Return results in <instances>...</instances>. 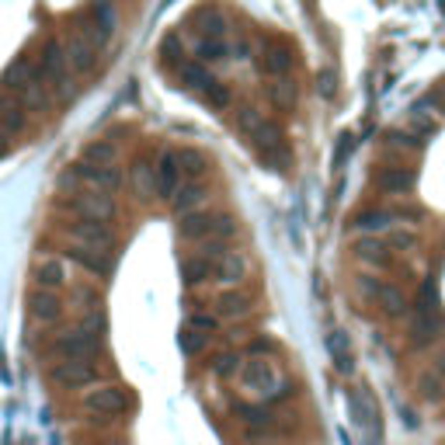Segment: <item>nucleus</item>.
<instances>
[{"mask_svg":"<svg viewBox=\"0 0 445 445\" xmlns=\"http://www.w3.org/2000/svg\"><path fill=\"white\" fill-rule=\"evenodd\" d=\"M35 70H39V80H46V87L56 84L59 77H66V53H63V46L56 39H49L42 46V53L35 59Z\"/></svg>","mask_w":445,"mask_h":445,"instance_id":"obj_9","label":"nucleus"},{"mask_svg":"<svg viewBox=\"0 0 445 445\" xmlns=\"http://www.w3.org/2000/svg\"><path fill=\"white\" fill-rule=\"evenodd\" d=\"M74 174H77L84 184H91L94 191H105V195H115L119 191V184H122V171L111 164V167H94V164H80L74 167Z\"/></svg>","mask_w":445,"mask_h":445,"instance_id":"obj_10","label":"nucleus"},{"mask_svg":"<svg viewBox=\"0 0 445 445\" xmlns=\"http://www.w3.org/2000/svg\"><path fill=\"white\" fill-rule=\"evenodd\" d=\"M351 226L355 230H383V226H390V216L386 212H362V216H355Z\"/></svg>","mask_w":445,"mask_h":445,"instance_id":"obj_36","label":"nucleus"},{"mask_svg":"<svg viewBox=\"0 0 445 445\" xmlns=\"http://www.w3.org/2000/svg\"><path fill=\"white\" fill-rule=\"evenodd\" d=\"M84 411L91 414H105V418H119L129 411V393L122 386H94L84 393Z\"/></svg>","mask_w":445,"mask_h":445,"instance_id":"obj_4","label":"nucleus"},{"mask_svg":"<svg viewBox=\"0 0 445 445\" xmlns=\"http://www.w3.org/2000/svg\"><path fill=\"white\" fill-rule=\"evenodd\" d=\"M209 275H212V261L202 258V254H191V258L181 261V279L188 286H199V282H206Z\"/></svg>","mask_w":445,"mask_h":445,"instance_id":"obj_30","label":"nucleus"},{"mask_svg":"<svg viewBox=\"0 0 445 445\" xmlns=\"http://www.w3.org/2000/svg\"><path fill=\"white\" fill-rule=\"evenodd\" d=\"M369 292L379 299V306H383V310H386L390 316H400L404 310H407V299H404V292H400V289L383 286V282H376V286L369 282Z\"/></svg>","mask_w":445,"mask_h":445,"instance_id":"obj_25","label":"nucleus"},{"mask_svg":"<svg viewBox=\"0 0 445 445\" xmlns=\"http://www.w3.org/2000/svg\"><path fill=\"white\" fill-rule=\"evenodd\" d=\"M70 236L84 247H94V251H108L115 244V230H108V223H94V219L70 223Z\"/></svg>","mask_w":445,"mask_h":445,"instance_id":"obj_8","label":"nucleus"},{"mask_svg":"<svg viewBox=\"0 0 445 445\" xmlns=\"http://www.w3.org/2000/svg\"><path fill=\"white\" fill-rule=\"evenodd\" d=\"M212 372H216V376H223V379H226V376H234V372H236V355H234V351L219 355V359H216V366H212Z\"/></svg>","mask_w":445,"mask_h":445,"instance_id":"obj_41","label":"nucleus"},{"mask_svg":"<svg viewBox=\"0 0 445 445\" xmlns=\"http://www.w3.org/2000/svg\"><path fill=\"white\" fill-rule=\"evenodd\" d=\"M236 126H240V132L258 146V150H271V146H279L282 143V132H279V126L275 122H268L258 108H244L240 115H236Z\"/></svg>","mask_w":445,"mask_h":445,"instance_id":"obj_3","label":"nucleus"},{"mask_svg":"<svg viewBox=\"0 0 445 445\" xmlns=\"http://www.w3.org/2000/svg\"><path fill=\"white\" fill-rule=\"evenodd\" d=\"M212 279H216L219 286L236 289L244 279H247V258H244L240 251H226L219 261L212 264Z\"/></svg>","mask_w":445,"mask_h":445,"instance_id":"obj_13","label":"nucleus"},{"mask_svg":"<svg viewBox=\"0 0 445 445\" xmlns=\"http://www.w3.org/2000/svg\"><path fill=\"white\" fill-rule=\"evenodd\" d=\"M348 407H351V418L359 428H369L376 439H379V407H376V400H372V393L366 386H359V390H351L348 396Z\"/></svg>","mask_w":445,"mask_h":445,"instance_id":"obj_11","label":"nucleus"},{"mask_svg":"<svg viewBox=\"0 0 445 445\" xmlns=\"http://www.w3.org/2000/svg\"><path fill=\"white\" fill-rule=\"evenodd\" d=\"M56 351H59L63 359H74V362H91V359L101 351V338H94V334L84 331V327H74V331H66L63 338L56 341Z\"/></svg>","mask_w":445,"mask_h":445,"instance_id":"obj_5","label":"nucleus"},{"mask_svg":"<svg viewBox=\"0 0 445 445\" xmlns=\"http://www.w3.org/2000/svg\"><path fill=\"white\" fill-rule=\"evenodd\" d=\"M195 25L202 28V39L226 42V18H223L219 11H199V14H195Z\"/></svg>","mask_w":445,"mask_h":445,"instance_id":"obj_28","label":"nucleus"},{"mask_svg":"<svg viewBox=\"0 0 445 445\" xmlns=\"http://www.w3.org/2000/svg\"><path fill=\"white\" fill-rule=\"evenodd\" d=\"M216 310H219V316H244L251 310V296L244 289H223L216 299Z\"/></svg>","mask_w":445,"mask_h":445,"instance_id":"obj_24","label":"nucleus"},{"mask_svg":"<svg viewBox=\"0 0 445 445\" xmlns=\"http://www.w3.org/2000/svg\"><path fill=\"white\" fill-rule=\"evenodd\" d=\"M129 184L139 202H154V199H157V171H154V164L136 160L129 167Z\"/></svg>","mask_w":445,"mask_h":445,"instance_id":"obj_16","label":"nucleus"},{"mask_svg":"<svg viewBox=\"0 0 445 445\" xmlns=\"http://www.w3.org/2000/svg\"><path fill=\"white\" fill-rule=\"evenodd\" d=\"M206 101H209V105H216V108H226V105H230V91H226V87L216 80L209 91H206Z\"/></svg>","mask_w":445,"mask_h":445,"instance_id":"obj_40","label":"nucleus"},{"mask_svg":"<svg viewBox=\"0 0 445 445\" xmlns=\"http://www.w3.org/2000/svg\"><path fill=\"white\" fill-rule=\"evenodd\" d=\"M178 234L188 244H206V240L234 236L236 223H234V216H223V212H191V216H181Z\"/></svg>","mask_w":445,"mask_h":445,"instance_id":"obj_1","label":"nucleus"},{"mask_svg":"<svg viewBox=\"0 0 445 445\" xmlns=\"http://www.w3.org/2000/svg\"><path fill=\"white\" fill-rule=\"evenodd\" d=\"M230 56V46L219 39H199V59L202 63H223Z\"/></svg>","mask_w":445,"mask_h":445,"instance_id":"obj_33","label":"nucleus"},{"mask_svg":"<svg viewBox=\"0 0 445 445\" xmlns=\"http://www.w3.org/2000/svg\"><path fill=\"white\" fill-rule=\"evenodd\" d=\"M418 386H421V396H424V400H439V396H442V379H439V376H431V372H424V376H421Z\"/></svg>","mask_w":445,"mask_h":445,"instance_id":"obj_38","label":"nucleus"},{"mask_svg":"<svg viewBox=\"0 0 445 445\" xmlns=\"http://www.w3.org/2000/svg\"><path fill=\"white\" fill-rule=\"evenodd\" d=\"M206 199H209V191L202 188V184H181L178 191H174V199H171V209L178 212V216H191V212H199L206 206Z\"/></svg>","mask_w":445,"mask_h":445,"instance_id":"obj_18","label":"nucleus"},{"mask_svg":"<svg viewBox=\"0 0 445 445\" xmlns=\"http://www.w3.org/2000/svg\"><path fill=\"white\" fill-rule=\"evenodd\" d=\"M157 199H174V191L181 188V167L174 150H160L157 157Z\"/></svg>","mask_w":445,"mask_h":445,"instance_id":"obj_12","label":"nucleus"},{"mask_svg":"<svg viewBox=\"0 0 445 445\" xmlns=\"http://www.w3.org/2000/svg\"><path fill=\"white\" fill-rule=\"evenodd\" d=\"M70 258H74L80 268L94 271V275H108V271H111V258H108V251H94V247L74 244V247H70Z\"/></svg>","mask_w":445,"mask_h":445,"instance_id":"obj_19","label":"nucleus"},{"mask_svg":"<svg viewBox=\"0 0 445 445\" xmlns=\"http://www.w3.org/2000/svg\"><path fill=\"white\" fill-rule=\"evenodd\" d=\"M236 414H240V421H251V424H264L268 421V414L261 407H236Z\"/></svg>","mask_w":445,"mask_h":445,"instance_id":"obj_42","label":"nucleus"},{"mask_svg":"<svg viewBox=\"0 0 445 445\" xmlns=\"http://www.w3.org/2000/svg\"><path fill=\"white\" fill-rule=\"evenodd\" d=\"M202 348H206V334H199V331L184 327V331H181V351H184V355H199Z\"/></svg>","mask_w":445,"mask_h":445,"instance_id":"obj_37","label":"nucleus"},{"mask_svg":"<svg viewBox=\"0 0 445 445\" xmlns=\"http://www.w3.org/2000/svg\"><path fill=\"white\" fill-rule=\"evenodd\" d=\"M320 94H324V98H331V94H334V74H331V70H324V74H320Z\"/></svg>","mask_w":445,"mask_h":445,"instance_id":"obj_44","label":"nucleus"},{"mask_svg":"<svg viewBox=\"0 0 445 445\" xmlns=\"http://www.w3.org/2000/svg\"><path fill=\"white\" fill-rule=\"evenodd\" d=\"M28 316H35L39 324H53L63 316V299H59V292H42V289H35L31 296H28Z\"/></svg>","mask_w":445,"mask_h":445,"instance_id":"obj_14","label":"nucleus"},{"mask_svg":"<svg viewBox=\"0 0 445 445\" xmlns=\"http://www.w3.org/2000/svg\"><path fill=\"white\" fill-rule=\"evenodd\" d=\"M268 94H271V101H275L279 108H292V105H296V84H289L286 77L275 80V84L268 87Z\"/></svg>","mask_w":445,"mask_h":445,"instance_id":"obj_35","label":"nucleus"},{"mask_svg":"<svg viewBox=\"0 0 445 445\" xmlns=\"http://www.w3.org/2000/svg\"><path fill=\"white\" fill-rule=\"evenodd\" d=\"M411 184H414V174L404 171V167H383V171L376 174V188H379V191H390V195L407 191Z\"/></svg>","mask_w":445,"mask_h":445,"instance_id":"obj_23","label":"nucleus"},{"mask_svg":"<svg viewBox=\"0 0 445 445\" xmlns=\"http://www.w3.org/2000/svg\"><path fill=\"white\" fill-rule=\"evenodd\" d=\"M261 70L264 74H271V77H286L289 70H292V53H289L286 46L268 42L261 49Z\"/></svg>","mask_w":445,"mask_h":445,"instance_id":"obj_22","label":"nucleus"},{"mask_svg":"<svg viewBox=\"0 0 445 445\" xmlns=\"http://www.w3.org/2000/svg\"><path fill=\"white\" fill-rule=\"evenodd\" d=\"M359 258L362 261H372V264H386L390 261V254H386V244H379V240H359Z\"/></svg>","mask_w":445,"mask_h":445,"instance_id":"obj_34","label":"nucleus"},{"mask_svg":"<svg viewBox=\"0 0 445 445\" xmlns=\"http://www.w3.org/2000/svg\"><path fill=\"white\" fill-rule=\"evenodd\" d=\"M63 53H66V66L77 70V74L94 66V46H91L87 39H80V35H74V39L63 46Z\"/></svg>","mask_w":445,"mask_h":445,"instance_id":"obj_20","label":"nucleus"},{"mask_svg":"<svg viewBox=\"0 0 445 445\" xmlns=\"http://www.w3.org/2000/svg\"><path fill=\"white\" fill-rule=\"evenodd\" d=\"M31 282L35 289H42V292H59L63 282H66V268L59 258H42V261L31 268Z\"/></svg>","mask_w":445,"mask_h":445,"instance_id":"obj_15","label":"nucleus"},{"mask_svg":"<svg viewBox=\"0 0 445 445\" xmlns=\"http://www.w3.org/2000/svg\"><path fill=\"white\" fill-rule=\"evenodd\" d=\"M49 376H53L56 386H63V390H80V386L98 383V369L91 366V362H74V359H66V362L53 366Z\"/></svg>","mask_w":445,"mask_h":445,"instance_id":"obj_6","label":"nucleus"},{"mask_svg":"<svg viewBox=\"0 0 445 445\" xmlns=\"http://www.w3.org/2000/svg\"><path fill=\"white\" fill-rule=\"evenodd\" d=\"M91 18H94V31H98V46H101L115 31V7H111V0H94Z\"/></svg>","mask_w":445,"mask_h":445,"instance_id":"obj_26","label":"nucleus"},{"mask_svg":"<svg viewBox=\"0 0 445 445\" xmlns=\"http://www.w3.org/2000/svg\"><path fill=\"white\" fill-rule=\"evenodd\" d=\"M348 154H351V136H344V139H341V146H338V157H334V164H344V157H348Z\"/></svg>","mask_w":445,"mask_h":445,"instance_id":"obj_46","label":"nucleus"},{"mask_svg":"<svg viewBox=\"0 0 445 445\" xmlns=\"http://www.w3.org/2000/svg\"><path fill=\"white\" fill-rule=\"evenodd\" d=\"M181 80L191 87V91H199V94H206L212 84H216V77H212L202 63H184V66H181Z\"/></svg>","mask_w":445,"mask_h":445,"instance_id":"obj_32","label":"nucleus"},{"mask_svg":"<svg viewBox=\"0 0 445 445\" xmlns=\"http://www.w3.org/2000/svg\"><path fill=\"white\" fill-rule=\"evenodd\" d=\"M28 122V108L25 101H18V98H0V129L4 132H21Z\"/></svg>","mask_w":445,"mask_h":445,"instance_id":"obj_21","label":"nucleus"},{"mask_svg":"<svg viewBox=\"0 0 445 445\" xmlns=\"http://www.w3.org/2000/svg\"><path fill=\"white\" fill-rule=\"evenodd\" d=\"M80 164H94V167H111L115 164V146L108 139H94L84 146V160Z\"/></svg>","mask_w":445,"mask_h":445,"instance_id":"obj_31","label":"nucleus"},{"mask_svg":"<svg viewBox=\"0 0 445 445\" xmlns=\"http://www.w3.org/2000/svg\"><path fill=\"white\" fill-rule=\"evenodd\" d=\"M431 338H435V320H431V314H421L414 320V341L424 344V341H431Z\"/></svg>","mask_w":445,"mask_h":445,"instance_id":"obj_39","label":"nucleus"},{"mask_svg":"<svg viewBox=\"0 0 445 445\" xmlns=\"http://www.w3.org/2000/svg\"><path fill=\"white\" fill-rule=\"evenodd\" d=\"M327 348H331V355H334L338 372H351V341H348V334H344V331H331Z\"/></svg>","mask_w":445,"mask_h":445,"instance_id":"obj_29","label":"nucleus"},{"mask_svg":"<svg viewBox=\"0 0 445 445\" xmlns=\"http://www.w3.org/2000/svg\"><path fill=\"white\" fill-rule=\"evenodd\" d=\"M393 247H414V234H404V230H396V234L390 236Z\"/></svg>","mask_w":445,"mask_h":445,"instance_id":"obj_45","label":"nucleus"},{"mask_svg":"<svg viewBox=\"0 0 445 445\" xmlns=\"http://www.w3.org/2000/svg\"><path fill=\"white\" fill-rule=\"evenodd\" d=\"M39 80V70H35V63L28 59V56H21V59H14L7 70H4V91H28L31 84Z\"/></svg>","mask_w":445,"mask_h":445,"instance_id":"obj_17","label":"nucleus"},{"mask_svg":"<svg viewBox=\"0 0 445 445\" xmlns=\"http://www.w3.org/2000/svg\"><path fill=\"white\" fill-rule=\"evenodd\" d=\"M164 59H171V63L181 59V42H178V35H171V39L164 42Z\"/></svg>","mask_w":445,"mask_h":445,"instance_id":"obj_43","label":"nucleus"},{"mask_svg":"<svg viewBox=\"0 0 445 445\" xmlns=\"http://www.w3.org/2000/svg\"><path fill=\"white\" fill-rule=\"evenodd\" d=\"M191 327H216L212 316H191Z\"/></svg>","mask_w":445,"mask_h":445,"instance_id":"obj_47","label":"nucleus"},{"mask_svg":"<svg viewBox=\"0 0 445 445\" xmlns=\"http://www.w3.org/2000/svg\"><path fill=\"white\" fill-rule=\"evenodd\" d=\"M178 167H181V174H188V178L195 181V178H206L209 160L202 157L195 146H181V150H178Z\"/></svg>","mask_w":445,"mask_h":445,"instance_id":"obj_27","label":"nucleus"},{"mask_svg":"<svg viewBox=\"0 0 445 445\" xmlns=\"http://www.w3.org/2000/svg\"><path fill=\"white\" fill-rule=\"evenodd\" d=\"M108 445H122V442H108Z\"/></svg>","mask_w":445,"mask_h":445,"instance_id":"obj_48","label":"nucleus"},{"mask_svg":"<svg viewBox=\"0 0 445 445\" xmlns=\"http://www.w3.org/2000/svg\"><path fill=\"white\" fill-rule=\"evenodd\" d=\"M240 383H244V390L251 393V396H258V400H275L282 393V372L268 359H251L247 366L240 369Z\"/></svg>","mask_w":445,"mask_h":445,"instance_id":"obj_2","label":"nucleus"},{"mask_svg":"<svg viewBox=\"0 0 445 445\" xmlns=\"http://www.w3.org/2000/svg\"><path fill=\"white\" fill-rule=\"evenodd\" d=\"M74 209L80 212V219H94V223H105L115 216V199L105 191H94V188H80L77 199H74Z\"/></svg>","mask_w":445,"mask_h":445,"instance_id":"obj_7","label":"nucleus"}]
</instances>
